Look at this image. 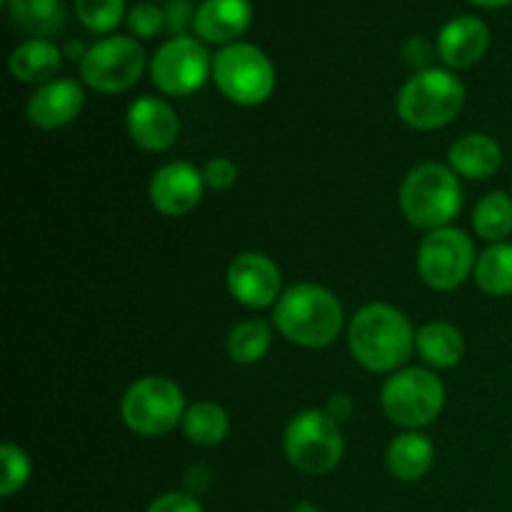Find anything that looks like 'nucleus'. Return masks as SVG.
<instances>
[{
    "label": "nucleus",
    "instance_id": "28",
    "mask_svg": "<svg viewBox=\"0 0 512 512\" xmlns=\"http://www.w3.org/2000/svg\"><path fill=\"white\" fill-rule=\"evenodd\" d=\"M0 465H3V475H0V495L3 498H13L15 493L28 485L30 473H33V463H30L28 453L15 443L0 445Z\"/></svg>",
    "mask_w": 512,
    "mask_h": 512
},
{
    "label": "nucleus",
    "instance_id": "4",
    "mask_svg": "<svg viewBox=\"0 0 512 512\" xmlns=\"http://www.w3.org/2000/svg\"><path fill=\"white\" fill-rule=\"evenodd\" d=\"M465 85L453 70L428 68L413 73L395 98V110L415 130H440L465 108Z\"/></svg>",
    "mask_w": 512,
    "mask_h": 512
},
{
    "label": "nucleus",
    "instance_id": "18",
    "mask_svg": "<svg viewBox=\"0 0 512 512\" xmlns=\"http://www.w3.org/2000/svg\"><path fill=\"white\" fill-rule=\"evenodd\" d=\"M448 165L458 178L488 180L503 165V148L488 133H468L448 150Z\"/></svg>",
    "mask_w": 512,
    "mask_h": 512
},
{
    "label": "nucleus",
    "instance_id": "36",
    "mask_svg": "<svg viewBox=\"0 0 512 512\" xmlns=\"http://www.w3.org/2000/svg\"><path fill=\"white\" fill-rule=\"evenodd\" d=\"M470 3H473V5H480V8H490V10H495V8H505V5H510L512 0H470Z\"/></svg>",
    "mask_w": 512,
    "mask_h": 512
},
{
    "label": "nucleus",
    "instance_id": "34",
    "mask_svg": "<svg viewBox=\"0 0 512 512\" xmlns=\"http://www.w3.org/2000/svg\"><path fill=\"white\" fill-rule=\"evenodd\" d=\"M325 413H328L330 418L335 420V423H345V420L353 418V413H355L353 398H350V395H345V393L333 395V398L325 403Z\"/></svg>",
    "mask_w": 512,
    "mask_h": 512
},
{
    "label": "nucleus",
    "instance_id": "25",
    "mask_svg": "<svg viewBox=\"0 0 512 512\" xmlns=\"http://www.w3.org/2000/svg\"><path fill=\"white\" fill-rule=\"evenodd\" d=\"M270 343H273V328L265 320L253 318L235 325L225 340L228 358L238 365H255L268 355Z\"/></svg>",
    "mask_w": 512,
    "mask_h": 512
},
{
    "label": "nucleus",
    "instance_id": "15",
    "mask_svg": "<svg viewBox=\"0 0 512 512\" xmlns=\"http://www.w3.org/2000/svg\"><path fill=\"white\" fill-rule=\"evenodd\" d=\"M85 108V93L78 80L73 78H53L48 83L38 85L28 98L30 123L40 130H58L73 123Z\"/></svg>",
    "mask_w": 512,
    "mask_h": 512
},
{
    "label": "nucleus",
    "instance_id": "12",
    "mask_svg": "<svg viewBox=\"0 0 512 512\" xmlns=\"http://www.w3.org/2000/svg\"><path fill=\"white\" fill-rule=\"evenodd\" d=\"M230 295L238 300L240 305L250 310H263L278 303L280 288H283V275L275 265L273 258L265 253H240L228 265V275H225Z\"/></svg>",
    "mask_w": 512,
    "mask_h": 512
},
{
    "label": "nucleus",
    "instance_id": "21",
    "mask_svg": "<svg viewBox=\"0 0 512 512\" xmlns=\"http://www.w3.org/2000/svg\"><path fill=\"white\" fill-rule=\"evenodd\" d=\"M415 350L420 358L438 370H450L463 360L465 338L453 323L445 320H430L415 335Z\"/></svg>",
    "mask_w": 512,
    "mask_h": 512
},
{
    "label": "nucleus",
    "instance_id": "27",
    "mask_svg": "<svg viewBox=\"0 0 512 512\" xmlns=\"http://www.w3.org/2000/svg\"><path fill=\"white\" fill-rule=\"evenodd\" d=\"M75 15L80 23L98 35H110L125 18V0H75Z\"/></svg>",
    "mask_w": 512,
    "mask_h": 512
},
{
    "label": "nucleus",
    "instance_id": "22",
    "mask_svg": "<svg viewBox=\"0 0 512 512\" xmlns=\"http://www.w3.org/2000/svg\"><path fill=\"white\" fill-rule=\"evenodd\" d=\"M10 20L30 38H53L65 25L63 0H10Z\"/></svg>",
    "mask_w": 512,
    "mask_h": 512
},
{
    "label": "nucleus",
    "instance_id": "29",
    "mask_svg": "<svg viewBox=\"0 0 512 512\" xmlns=\"http://www.w3.org/2000/svg\"><path fill=\"white\" fill-rule=\"evenodd\" d=\"M125 23H128L133 38L150 40L165 28V8H160L153 0H140V3H135L133 8L128 10Z\"/></svg>",
    "mask_w": 512,
    "mask_h": 512
},
{
    "label": "nucleus",
    "instance_id": "23",
    "mask_svg": "<svg viewBox=\"0 0 512 512\" xmlns=\"http://www.w3.org/2000/svg\"><path fill=\"white\" fill-rule=\"evenodd\" d=\"M183 433L198 448H215L223 443L230 433V418L225 408L210 400L193 403L183 415Z\"/></svg>",
    "mask_w": 512,
    "mask_h": 512
},
{
    "label": "nucleus",
    "instance_id": "7",
    "mask_svg": "<svg viewBox=\"0 0 512 512\" xmlns=\"http://www.w3.org/2000/svg\"><path fill=\"white\" fill-rule=\"evenodd\" d=\"M213 83L235 105H263L275 90V65L253 43L225 45L213 55Z\"/></svg>",
    "mask_w": 512,
    "mask_h": 512
},
{
    "label": "nucleus",
    "instance_id": "32",
    "mask_svg": "<svg viewBox=\"0 0 512 512\" xmlns=\"http://www.w3.org/2000/svg\"><path fill=\"white\" fill-rule=\"evenodd\" d=\"M145 512H205V510L195 495L185 493V490L183 493H180V490H173V493H163L160 498H155Z\"/></svg>",
    "mask_w": 512,
    "mask_h": 512
},
{
    "label": "nucleus",
    "instance_id": "35",
    "mask_svg": "<svg viewBox=\"0 0 512 512\" xmlns=\"http://www.w3.org/2000/svg\"><path fill=\"white\" fill-rule=\"evenodd\" d=\"M85 53H88V48H85L83 43H78V40H70L68 45H65V58H73V60H83Z\"/></svg>",
    "mask_w": 512,
    "mask_h": 512
},
{
    "label": "nucleus",
    "instance_id": "19",
    "mask_svg": "<svg viewBox=\"0 0 512 512\" xmlns=\"http://www.w3.org/2000/svg\"><path fill=\"white\" fill-rule=\"evenodd\" d=\"M65 53L48 38H28L10 53L8 70L15 80L28 85H43L63 68Z\"/></svg>",
    "mask_w": 512,
    "mask_h": 512
},
{
    "label": "nucleus",
    "instance_id": "37",
    "mask_svg": "<svg viewBox=\"0 0 512 512\" xmlns=\"http://www.w3.org/2000/svg\"><path fill=\"white\" fill-rule=\"evenodd\" d=\"M290 512H320V510L315 508L313 503H308V500H303V503H298V505H295V508L290 510Z\"/></svg>",
    "mask_w": 512,
    "mask_h": 512
},
{
    "label": "nucleus",
    "instance_id": "5",
    "mask_svg": "<svg viewBox=\"0 0 512 512\" xmlns=\"http://www.w3.org/2000/svg\"><path fill=\"white\" fill-rule=\"evenodd\" d=\"M283 450L290 465L300 473L313 478L333 473L345 455L340 423H335L325 410H303L285 425Z\"/></svg>",
    "mask_w": 512,
    "mask_h": 512
},
{
    "label": "nucleus",
    "instance_id": "33",
    "mask_svg": "<svg viewBox=\"0 0 512 512\" xmlns=\"http://www.w3.org/2000/svg\"><path fill=\"white\" fill-rule=\"evenodd\" d=\"M435 53H438V50H435L428 40L420 38V35H413V38L405 40L403 45V60L410 65V68H415V73L428 70L430 63H433Z\"/></svg>",
    "mask_w": 512,
    "mask_h": 512
},
{
    "label": "nucleus",
    "instance_id": "30",
    "mask_svg": "<svg viewBox=\"0 0 512 512\" xmlns=\"http://www.w3.org/2000/svg\"><path fill=\"white\" fill-rule=\"evenodd\" d=\"M195 10L198 8L190 0H168V5H165V30L173 38L190 35L188 30H193L195 25Z\"/></svg>",
    "mask_w": 512,
    "mask_h": 512
},
{
    "label": "nucleus",
    "instance_id": "16",
    "mask_svg": "<svg viewBox=\"0 0 512 512\" xmlns=\"http://www.w3.org/2000/svg\"><path fill=\"white\" fill-rule=\"evenodd\" d=\"M490 48V30L478 15H455L440 28L438 50L440 60L450 70H468L485 58Z\"/></svg>",
    "mask_w": 512,
    "mask_h": 512
},
{
    "label": "nucleus",
    "instance_id": "11",
    "mask_svg": "<svg viewBox=\"0 0 512 512\" xmlns=\"http://www.w3.org/2000/svg\"><path fill=\"white\" fill-rule=\"evenodd\" d=\"M475 243L465 230L438 228L430 230L418 248V273L425 285L440 293L458 290L475 273Z\"/></svg>",
    "mask_w": 512,
    "mask_h": 512
},
{
    "label": "nucleus",
    "instance_id": "1",
    "mask_svg": "<svg viewBox=\"0 0 512 512\" xmlns=\"http://www.w3.org/2000/svg\"><path fill=\"white\" fill-rule=\"evenodd\" d=\"M415 335L403 310L390 303H368L350 320L348 348L360 368L393 375L413 358Z\"/></svg>",
    "mask_w": 512,
    "mask_h": 512
},
{
    "label": "nucleus",
    "instance_id": "17",
    "mask_svg": "<svg viewBox=\"0 0 512 512\" xmlns=\"http://www.w3.org/2000/svg\"><path fill=\"white\" fill-rule=\"evenodd\" d=\"M253 23L250 0H203L195 10L193 35L203 43L233 45L248 33Z\"/></svg>",
    "mask_w": 512,
    "mask_h": 512
},
{
    "label": "nucleus",
    "instance_id": "3",
    "mask_svg": "<svg viewBox=\"0 0 512 512\" xmlns=\"http://www.w3.org/2000/svg\"><path fill=\"white\" fill-rule=\"evenodd\" d=\"M398 203L410 225L423 230L448 228L463 210V188L450 165L420 163L405 175Z\"/></svg>",
    "mask_w": 512,
    "mask_h": 512
},
{
    "label": "nucleus",
    "instance_id": "9",
    "mask_svg": "<svg viewBox=\"0 0 512 512\" xmlns=\"http://www.w3.org/2000/svg\"><path fill=\"white\" fill-rule=\"evenodd\" d=\"M145 50L138 38L108 35L93 43L80 60V78L90 90L103 95H118L138 85L145 73Z\"/></svg>",
    "mask_w": 512,
    "mask_h": 512
},
{
    "label": "nucleus",
    "instance_id": "13",
    "mask_svg": "<svg viewBox=\"0 0 512 512\" xmlns=\"http://www.w3.org/2000/svg\"><path fill=\"white\" fill-rule=\"evenodd\" d=\"M203 170L195 168L185 160L160 165L153 173L148 185V195L153 208L165 218H180V215L193 213L200 205L205 193Z\"/></svg>",
    "mask_w": 512,
    "mask_h": 512
},
{
    "label": "nucleus",
    "instance_id": "14",
    "mask_svg": "<svg viewBox=\"0 0 512 512\" xmlns=\"http://www.w3.org/2000/svg\"><path fill=\"white\" fill-rule=\"evenodd\" d=\"M125 130L138 148L148 153H165L180 135V118L173 105L155 95H140L128 105Z\"/></svg>",
    "mask_w": 512,
    "mask_h": 512
},
{
    "label": "nucleus",
    "instance_id": "10",
    "mask_svg": "<svg viewBox=\"0 0 512 512\" xmlns=\"http://www.w3.org/2000/svg\"><path fill=\"white\" fill-rule=\"evenodd\" d=\"M150 80L155 88L173 98L198 93L213 78V55L195 35H180L160 45L150 58Z\"/></svg>",
    "mask_w": 512,
    "mask_h": 512
},
{
    "label": "nucleus",
    "instance_id": "24",
    "mask_svg": "<svg viewBox=\"0 0 512 512\" xmlns=\"http://www.w3.org/2000/svg\"><path fill=\"white\" fill-rule=\"evenodd\" d=\"M473 278L485 295L493 298L512 295V243H493L485 248L478 255Z\"/></svg>",
    "mask_w": 512,
    "mask_h": 512
},
{
    "label": "nucleus",
    "instance_id": "26",
    "mask_svg": "<svg viewBox=\"0 0 512 512\" xmlns=\"http://www.w3.org/2000/svg\"><path fill=\"white\" fill-rule=\"evenodd\" d=\"M473 230L490 245L505 243L512 233V195L505 190L485 195L473 210Z\"/></svg>",
    "mask_w": 512,
    "mask_h": 512
},
{
    "label": "nucleus",
    "instance_id": "2",
    "mask_svg": "<svg viewBox=\"0 0 512 512\" xmlns=\"http://www.w3.org/2000/svg\"><path fill=\"white\" fill-rule=\"evenodd\" d=\"M273 323L293 345L318 350L340 338L345 310L333 290L318 283H298L283 290L273 305Z\"/></svg>",
    "mask_w": 512,
    "mask_h": 512
},
{
    "label": "nucleus",
    "instance_id": "6",
    "mask_svg": "<svg viewBox=\"0 0 512 512\" xmlns=\"http://www.w3.org/2000/svg\"><path fill=\"white\" fill-rule=\"evenodd\" d=\"M185 395L175 380L165 375L140 378L120 400V418L130 433L140 438H160L183 423Z\"/></svg>",
    "mask_w": 512,
    "mask_h": 512
},
{
    "label": "nucleus",
    "instance_id": "8",
    "mask_svg": "<svg viewBox=\"0 0 512 512\" xmlns=\"http://www.w3.org/2000/svg\"><path fill=\"white\" fill-rule=\"evenodd\" d=\"M380 405L390 423L405 430H420L435 423L445 408V385L425 368H403L380 388Z\"/></svg>",
    "mask_w": 512,
    "mask_h": 512
},
{
    "label": "nucleus",
    "instance_id": "31",
    "mask_svg": "<svg viewBox=\"0 0 512 512\" xmlns=\"http://www.w3.org/2000/svg\"><path fill=\"white\" fill-rule=\"evenodd\" d=\"M203 178L210 190H228L233 188L235 180H238V165L230 158L218 155V158H210L208 163L203 165Z\"/></svg>",
    "mask_w": 512,
    "mask_h": 512
},
{
    "label": "nucleus",
    "instance_id": "20",
    "mask_svg": "<svg viewBox=\"0 0 512 512\" xmlns=\"http://www.w3.org/2000/svg\"><path fill=\"white\" fill-rule=\"evenodd\" d=\"M435 463V445L428 435L418 430L400 433L398 438L390 440L388 453H385V465L390 475L400 483H415L425 478Z\"/></svg>",
    "mask_w": 512,
    "mask_h": 512
}]
</instances>
